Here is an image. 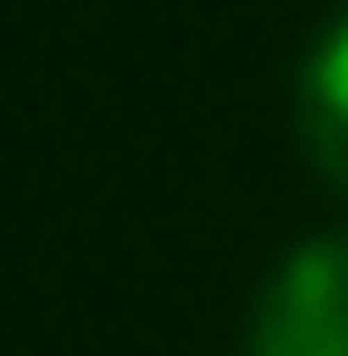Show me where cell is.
I'll use <instances>...</instances> for the list:
<instances>
[{
    "label": "cell",
    "mask_w": 348,
    "mask_h": 356,
    "mask_svg": "<svg viewBox=\"0 0 348 356\" xmlns=\"http://www.w3.org/2000/svg\"><path fill=\"white\" fill-rule=\"evenodd\" d=\"M250 356H348V243L303 250L273 281Z\"/></svg>",
    "instance_id": "1"
},
{
    "label": "cell",
    "mask_w": 348,
    "mask_h": 356,
    "mask_svg": "<svg viewBox=\"0 0 348 356\" xmlns=\"http://www.w3.org/2000/svg\"><path fill=\"white\" fill-rule=\"evenodd\" d=\"M310 144H318V159L348 182V23L318 46V61H310Z\"/></svg>",
    "instance_id": "2"
}]
</instances>
